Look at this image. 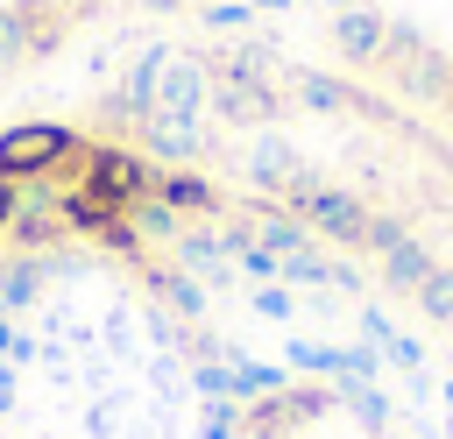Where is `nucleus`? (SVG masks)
<instances>
[{
    "instance_id": "nucleus-1",
    "label": "nucleus",
    "mask_w": 453,
    "mask_h": 439,
    "mask_svg": "<svg viewBox=\"0 0 453 439\" xmlns=\"http://www.w3.org/2000/svg\"><path fill=\"white\" fill-rule=\"evenodd\" d=\"M14 361H0V439H21L14 432ZM85 439H120V425L99 411L92 425H85ZM170 439V432H163ZM177 439H396V425H389V411H361L354 404V382H347V404L333 411V418H319V425H304V432H255L248 425V397H234V389H205L191 368H184V411H177Z\"/></svg>"
},
{
    "instance_id": "nucleus-2",
    "label": "nucleus",
    "mask_w": 453,
    "mask_h": 439,
    "mask_svg": "<svg viewBox=\"0 0 453 439\" xmlns=\"http://www.w3.org/2000/svg\"><path fill=\"white\" fill-rule=\"evenodd\" d=\"M92 142L78 127H57V120H21V127H0V177L7 184H78Z\"/></svg>"
},
{
    "instance_id": "nucleus-3",
    "label": "nucleus",
    "mask_w": 453,
    "mask_h": 439,
    "mask_svg": "<svg viewBox=\"0 0 453 439\" xmlns=\"http://www.w3.org/2000/svg\"><path fill=\"white\" fill-rule=\"evenodd\" d=\"M212 71V120L226 127H276L290 113V92L276 85V71H262V57H205Z\"/></svg>"
},
{
    "instance_id": "nucleus-4",
    "label": "nucleus",
    "mask_w": 453,
    "mask_h": 439,
    "mask_svg": "<svg viewBox=\"0 0 453 439\" xmlns=\"http://www.w3.org/2000/svg\"><path fill=\"white\" fill-rule=\"evenodd\" d=\"M269 205H283L290 220H304L311 234H326V241H340V248H368V234H375V212H368L354 191L311 184V177H297V170L269 191Z\"/></svg>"
},
{
    "instance_id": "nucleus-5",
    "label": "nucleus",
    "mask_w": 453,
    "mask_h": 439,
    "mask_svg": "<svg viewBox=\"0 0 453 439\" xmlns=\"http://www.w3.org/2000/svg\"><path fill=\"white\" fill-rule=\"evenodd\" d=\"M149 184H156V170H149L142 156L92 142V156H85V170H78L71 191H85V198L106 205V212H134V205H149Z\"/></svg>"
},
{
    "instance_id": "nucleus-6",
    "label": "nucleus",
    "mask_w": 453,
    "mask_h": 439,
    "mask_svg": "<svg viewBox=\"0 0 453 439\" xmlns=\"http://www.w3.org/2000/svg\"><path fill=\"white\" fill-rule=\"evenodd\" d=\"M389 21H396V14H382V7H333V14L319 21V35H326V50H333L347 71H375V64H382V42H389Z\"/></svg>"
},
{
    "instance_id": "nucleus-7",
    "label": "nucleus",
    "mask_w": 453,
    "mask_h": 439,
    "mask_svg": "<svg viewBox=\"0 0 453 439\" xmlns=\"http://www.w3.org/2000/svg\"><path fill=\"white\" fill-rule=\"evenodd\" d=\"M205 106H212V71H205V57H170V50H163L156 113H184V120H205Z\"/></svg>"
},
{
    "instance_id": "nucleus-8",
    "label": "nucleus",
    "mask_w": 453,
    "mask_h": 439,
    "mask_svg": "<svg viewBox=\"0 0 453 439\" xmlns=\"http://www.w3.org/2000/svg\"><path fill=\"white\" fill-rule=\"evenodd\" d=\"M149 205H163V212H191V220H219V212H226V191L205 184L198 170H156Z\"/></svg>"
},
{
    "instance_id": "nucleus-9",
    "label": "nucleus",
    "mask_w": 453,
    "mask_h": 439,
    "mask_svg": "<svg viewBox=\"0 0 453 439\" xmlns=\"http://www.w3.org/2000/svg\"><path fill=\"white\" fill-rule=\"evenodd\" d=\"M71 227H64V205H57V191L50 184H35L28 198H21V212L7 220V234L0 241H14V248H50V241H64Z\"/></svg>"
},
{
    "instance_id": "nucleus-10",
    "label": "nucleus",
    "mask_w": 453,
    "mask_h": 439,
    "mask_svg": "<svg viewBox=\"0 0 453 439\" xmlns=\"http://www.w3.org/2000/svg\"><path fill=\"white\" fill-rule=\"evenodd\" d=\"M283 92H290V106H311V113H347V106H361L333 71H311V64H283V78H276Z\"/></svg>"
},
{
    "instance_id": "nucleus-11",
    "label": "nucleus",
    "mask_w": 453,
    "mask_h": 439,
    "mask_svg": "<svg viewBox=\"0 0 453 439\" xmlns=\"http://www.w3.org/2000/svg\"><path fill=\"white\" fill-rule=\"evenodd\" d=\"M432 269H439V255H432L418 234H403V241L382 255V290H396V297H418V290L432 283Z\"/></svg>"
},
{
    "instance_id": "nucleus-12",
    "label": "nucleus",
    "mask_w": 453,
    "mask_h": 439,
    "mask_svg": "<svg viewBox=\"0 0 453 439\" xmlns=\"http://www.w3.org/2000/svg\"><path fill=\"white\" fill-rule=\"evenodd\" d=\"M35 57H28V21H21V7L14 0H0V78H14V71H28Z\"/></svg>"
},
{
    "instance_id": "nucleus-13",
    "label": "nucleus",
    "mask_w": 453,
    "mask_h": 439,
    "mask_svg": "<svg viewBox=\"0 0 453 439\" xmlns=\"http://www.w3.org/2000/svg\"><path fill=\"white\" fill-rule=\"evenodd\" d=\"M241 177H255L262 191H276V184L290 177V149H283V142H255V149L241 156Z\"/></svg>"
},
{
    "instance_id": "nucleus-14",
    "label": "nucleus",
    "mask_w": 453,
    "mask_h": 439,
    "mask_svg": "<svg viewBox=\"0 0 453 439\" xmlns=\"http://www.w3.org/2000/svg\"><path fill=\"white\" fill-rule=\"evenodd\" d=\"M418 312H425L432 326H446V333H453V269H446V262H439V269H432V283L418 290Z\"/></svg>"
},
{
    "instance_id": "nucleus-15",
    "label": "nucleus",
    "mask_w": 453,
    "mask_h": 439,
    "mask_svg": "<svg viewBox=\"0 0 453 439\" xmlns=\"http://www.w3.org/2000/svg\"><path fill=\"white\" fill-rule=\"evenodd\" d=\"M255 312H262V319H290V312H297V297H290L283 283H262V290H255Z\"/></svg>"
},
{
    "instance_id": "nucleus-16",
    "label": "nucleus",
    "mask_w": 453,
    "mask_h": 439,
    "mask_svg": "<svg viewBox=\"0 0 453 439\" xmlns=\"http://www.w3.org/2000/svg\"><path fill=\"white\" fill-rule=\"evenodd\" d=\"M248 7H255V14H290L297 0H248Z\"/></svg>"
},
{
    "instance_id": "nucleus-17",
    "label": "nucleus",
    "mask_w": 453,
    "mask_h": 439,
    "mask_svg": "<svg viewBox=\"0 0 453 439\" xmlns=\"http://www.w3.org/2000/svg\"><path fill=\"white\" fill-rule=\"evenodd\" d=\"M149 7H170V14H198L205 0H149Z\"/></svg>"
},
{
    "instance_id": "nucleus-18",
    "label": "nucleus",
    "mask_w": 453,
    "mask_h": 439,
    "mask_svg": "<svg viewBox=\"0 0 453 439\" xmlns=\"http://www.w3.org/2000/svg\"><path fill=\"white\" fill-rule=\"evenodd\" d=\"M326 7H375V0H326Z\"/></svg>"
},
{
    "instance_id": "nucleus-19",
    "label": "nucleus",
    "mask_w": 453,
    "mask_h": 439,
    "mask_svg": "<svg viewBox=\"0 0 453 439\" xmlns=\"http://www.w3.org/2000/svg\"><path fill=\"white\" fill-rule=\"evenodd\" d=\"M439 106H446V113H453V85H446V99H439Z\"/></svg>"
}]
</instances>
